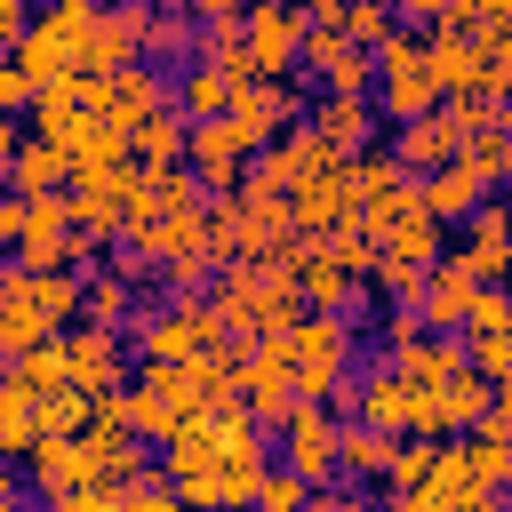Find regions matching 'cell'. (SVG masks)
<instances>
[{"label":"cell","mask_w":512,"mask_h":512,"mask_svg":"<svg viewBox=\"0 0 512 512\" xmlns=\"http://www.w3.org/2000/svg\"><path fill=\"white\" fill-rule=\"evenodd\" d=\"M296 312H304V296H296L288 256H240V264L224 272V288H216L224 336H272V328H288Z\"/></svg>","instance_id":"cell-1"},{"label":"cell","mask_w":512,"mask_h":512,"mask_svg":"<svg viewBox=\"0 0 512 512\" xmlns=\"http://www.w3.org/2000/svg\"><path fill=\"white\" fill-rule=\"evenodd\" d=\"M64 320H80V280L72 264H8L0 272V344H32L56 336Z\"/></svg>","instance_id":"cell-2"},{"label":"cell","mask_w":512,"mask_h":512,"mask_svg":"<svg viewBox=\"0 0 512 512\" xmlns=\"http://www.w3.org/2000/svg\"><path fill=\"white\" fill-rule=\"evenodd\" d=\"M264 344L280 352V368H288V384H296L304 400H328V392L344 384V352H352V328H344L336 312L304 304V312H296L288 328H272Z\"/></svg>","instance_id":"cell-3"},{"label":"cell","mask_w":512,"mask_h":512,"mask_svg":"<svg viewBox=\"0 0 512 512\" xmlns=\"http://www.w3.org/2000/svg\"><path fill=\"white\" fill-rule=\"evenodd\" d=\"M368 64H376V104L392 112V120H408V112H432L440 104V72H432V56H424V40H408V32H384L376 48H368Z\"/></svg>","instance_id":"cell-4"},{"label":"cell","mask_w":512,"mask_h":512,"mask_svg":"<svg viewBox=\"0 0 512 512\" xmlns=\"http://www.w3.org/2000/svg\"><path fill=\"white\" fill-rule=\"evenodd\" d=\"M224 120H232L248 144H264V136H280V128L304 120V96L288 88V72H240L232 96H224Z\"/></svg>","instance_id":"cell-5"},{"label":"cell","mask_w":512,"mask_h":512,"mask_svg":"<svg viewBox=\"0 0 512 512\" xmlns=\"http://www.w3.org/2000/svg\"><path fill=\"white\" fill-rule=\"evenodd\" d=\"M296 40H304V8L296 0H240V56H248V72H296Z\"/></svg>","instance_id":"cell-6"},{"label":"cell","mask_w":512,"mask_h":512,"mask_svg":"<svg viewBox=\"0 0 512 512\" xmlns=\"http://www.w3.org/2000/svg\"><path fill=\"white\" fill-rule=\"evenodd\" d=\"M72 256H88V232L64 216V192H24L16 264H72Z\"/></svg>","instance_id":"cell-7"},{"label":"cell","mask_w":512,"mask_h":512,"mask_svg":"<svg viewBox=\"0 0 512 512\" xmlns=\"http://www.w3.org/2000/svg\"><path fill=\"white\" fill-rule=\"evenodd\" d=\"M448 440H456V432H448ZM488 496H496V488L472 480L464 448H432V464H424V480L400 496V512H488Z\"/></svg>","instance_id":"cell-8"},{"label":"cell","mask_w":512,"mask_h":512,"mask_svg":"<svg viewBox=\"0 0 512 512\" xmlns=\"http://www.w3.org/2000/svg\"><path fill=\"white\" fill-rule=\"evenodd\" d=\"M216 344H224V320L200 296H184V304L144 320V360H192V352H216Z\"/></svg>","instance_id":"cell-9"},{"label":"cell","mask_w":512,"mask_h":512,"mask_svg":"<svg viewBox=\"0 0 512 512\" xmlns=\"http://www.w3.org/2000/svg\"><path fill=\"white\" fill-rule=\"evenodd\" d=\"M280 440H288V472L304 480V488H320L328 472H336V416L320 408V400H288V416H280Z\"/></svg>","instance_id":"cell-10"},{"label":"cell","mask_w":512,"mask_h":512,"mask_svg":"<svg viewBox=\"0 0 512 512\" xmlns=\"http://www.w3.org/2000/svg\"><path fill=\"white\" fill-rule=\"evenodd\" d=\"M248 152H256V144H248V136H240L224 112H208V120H184V160L200 168V184H208V192H232Z\"/></svg>","instance_id":"cell-11"},{"label":"cell","mask_w":512,"mask_h":512,"mask_svg":"<svg viewBox=\"0 0 512 512\" xmlns=\"http://www.w3.org/2000/svg\"><path fill=\"white\" fill-rule=\"evenodd\" d=\"M296 64H312V80H320L328 96H368V80H376L368 48H352L344 32H304V40H296Z\"/></svg>","instance_id":"cell-12"},{"label":"cell","mask_w":512,"mask_h":512,"mask_svg":"<svg viewBox=\"0 0 512 512\" xmlns=\"http://www.w3.org/2000/svg\"><path fill=\"white\" fill-rule=\"evenodd\" d=\"M232 392H240V408H248V424H280L288 416V400H296V384H288V368H280V352L256 336V352L248 360H232Z\"/></svg>","instance_id":"cell-13"},{"label":"cell","mask_w":512,"mask_h":512,"mask_svg":"<svg viewBox=\"0 0 512 512\" xmlns=\"http://www.w3.org/2000/svg\"><path fill=\"white\" fill-rule=\"evenodd\" d=\"M64 376H72L80 392H112V384H128V376H120V328H104V320L64 328Z\"/></svg>","instance_id":"cell-14"},{"label":"cell","mask_w":512,"mask_h":512,"mask_svg":"<svg viewBox=\"0 0 512 512\" xmlns=\"http://www.w3.org/2000/svg\"><path fill=\"white\" fill-rule=\"evenodd\" d=\"M96 104H104L112 120H144V112L168 104V80H160L144 56H128V64H112V72H96Z\"/></svg>","instance_id":"cell-15"},{"label":"cell","mask_w":512,"mask_h":512,"mask_svg":"<svg viewBox=\"0 0 512 512\" xmlns=\"http://www.w3.org/2000/svg\"><path fill=\"white\" fill-rule=\"evenodd\" d=\"M456 144H464L456 112H440V104H432V112H408V120H400V136H392V160H400L408 176H424V168H440Z\"/></svg>","instance_id":"cell-16"},{"label":"cell","mask_w":512,"mask_h":512,"mask_svg":"<svg viewBox=\"0 0 512 512\" xmlns=\"http://www.w3.org/2000/svg\"><path fill=\"white\" fill-rule=\"evenodd\" d=\"M368 128H376V104H368V96H328V88H320V104H312V136H320L336 160L368 152Z\"/></svg>","instance_id":"cell-17"},{"label":"cell","mask_w":512,"mask_h":512,"mask_svg":"<svg viewBox=\"0 0 512 512\" xmlns=\"http://www.w3.org/2000/svg\"><path fill=\"white\" fill-rule=\"evenodd\" d=\"M288 272H296V296L320 304V312H344V296H352V280H360V272H352L344 256H328L320 240H296V264H288Z\"/></svg>","instance_id":"cell-18"},{"label":"cell","mask_w":512,"mask_h":512,"mask_svg":"<svg viewBox=\"0 0 512 512\" xmlns=\"http://www.w3.org/2000/svg\"><path fill=\"white\" fill-rule=\"evenodd\" d=\"M384 368H400L408 384H440V376H456V368H464V344H456V328H440V336L408 328V336L392 344V360H384Z\"/></svg>","instance_id":"cell-19"},{"label":"cell","mask_w":512,"mask_h":512,"mask_svg":"<svg viewBox=\"0 0 512 512\" xmlns=\"http://www.w3.org/2000/svg\"><path fill=\"white\" fill-rule=\"evenodd\" d=\"M0 176H8V192H56V184L72 176V160H64V144H56V136H40V128H32V136H16V152H8V168H0Z\"/></svg>","instance_id":"cell-20"},{"label":"cell","mask_w":512,"mask_h":512,"mask_svg":"<svg viewBox=\"0 0 512 512\" xmlns=\"http://www.w3.org/2000/svg\"><path fill=\"white\" fill-rule=\"evenodd\" d=\"M480 192H488V184H480V168H472L464 152H448V160H440V168H424V184H416V200H424L440 224H456Z\"/></svg>","instance_id":"cell-21"},{"label":"cell","mask_w":512,"mask_h":512,"mask_svg":"<svg viewBox=\"0 0 512 512\" xmlns=\"http://www.w3.org/2000/svg\"><path fill=\"white\" fill-rule=\"evenodd\" d=\"M352 408H360V424H384V432H408L416 424V384L400 376V368H376L360 392H352Z\"/></svg>","instance_id":"cell-22"},{"label":"cell","mask_w":512,"mask_h":512,"mask_svg":"<svg viewBox=\"0 0 512 512\" xmlns=\"http://www.w3.org/2000/svg\"><path fill=\"white\" fill-rule=\"evenodd\" d=\"M128 160L136 168H184V112H144V120H128Z\"/></svg>","instance_id":"cell-23"},{"label":"cell","mask_w":512,"mask_h":512,"mask_svg":"<svg viewBox=\"0 0 512 512\" xmlns=\"http://www.w3.org/2000/svg\"><path fill=\"white\" fill-rule=\"evenodd\" d=\"M464 224H472V240H464V256H456V264H464L472 280H496V272H504V208L480 192V200L464 208Z\"/></svg>","instance_id":"cell-24"},{"label":"cell","mask_w":512,"mask_h":512,"mask_svg":"<svg viewBox=\"0 0 512 512\" xmlns=\"http://www.w3.org/2000/svg\"><path fill=\"white\" fill-rule=\"evenodd\" d=\"M392 440H400V432H384V424H336V472L384 480V464H392Z\"/></svg>","instance_id":"cell-25"},{"label":"cell","mask_w":512,"mask_h":512,"mask_svg":"<svg viewBox=\"0 0 512 512\" xmlns=\"http://www.w3.org/2000/svg\"><path fill=\"white\" fill-rule=\"evenodd\" d=\"M224 96H232V72H224V64H208V56H192V72L176 80V104H184V120H208V112H224Z\"/></svg>","instance_id":"cell-26"},{"label":"cell","mask_w":512,"mask_h":512,"mask_svg":"<svg viewBox=\"0 0 512 512\" xmlns=\"http://www.w3.org/2000/svg\"><path fill=\"white\" fill-rule=\"evenodd\" d=\"M32 440H40L32 392H24V384H0V456H32Z\"/></svg>","instance_id":"cell-27"},{"label":"cell","mask_w":512,"mask_h":512,"mask_svg":"<svg viewBox=\"0 0 512 512\" xmlns=\"http://www.w3.org/2000/svg\"><path fill=\"white\" fill-rule=\"evenodd\" d=\"M456 152H464V160L480 168V184H488V192H496V184H504V168H512V144H504V120H488V128H472V136H464Z\"/></svg>","instance_id":"cell-28"},{"label":"cell","mask_w":512,"mask_h":512,"mask_svg":"<svg viewBox=\"0 0 512 512\" xmlns=\"http://www.w3.org/2000/svg\"><path fill=\"white\" fill-rule=\"evenodd\" d=\"M464 368H480L488 384L512 376V336L504 328H464Z\"/></svg>","instance_id":"cell-29"},{"label":"cell","mask_w":512,"mask_h":512,"mask_svg":"<svg viewBox=\"0 0 512 512\" xmlns=\"http://www.w3.org/2000/svg\"><path fill=\"white\" fill-rule=\"evenodd\" d=\"M456 448H464V464H472V480H480V488H504V480H512V448H504V440L472 432V440H456Z\"/></svg>","instance_id":"cell-30"},{"label":"cell","mask_w":512,"mask_h":512,"mask_svg":"<svg viewBox=\"0 0 512 512\" xmlns=\"http://www.w3.org/2000/svg\"><path fill=\"white\" fill-rule=\"evenodd\" d=\"M384 32H392V8L384 0H344V40L352 48H376Z\"/></svg>","instance_id":"cell-31"},{"label":"cell","mask_w":512,"mask_h":512,"mask_svg":"<svg viewBox=\"0 0 512 512\" xmlns=\"http://www.w3.org/2000/svg\"><path fill=\"white\" fill-rule=\"evenodd\" d=\"M80 312H88V320H104V328H120V312H128V280L112 272V280H96V288H80Z\"/></svg>","instance_id":"cell-32"},{"label":"cell","mask_w":512,"mask_h":512,"mask_svg":"<svg viewBox=\"0 0 512 512\" xmlns=\"http://www.w3.org/2000/svg\"><path fill=\"white\" fill-rule=\"evenodd\" d=\"M304 496H312V488H304L296 472H264V480H256V504H264V512H296Z\"/></svg>","instance_id":"cell-33"},{"label":"cell","mask_w":512,"mask_h":512,"mask_svg":"<svg viewBox=\"0 0 512 512\" xmlns=\"http://www.w3.org/2000/svg\"><path fill=\"white\" fill-rule=\"evenodd\" d=\"M24 104H32V72L16 56H0V112H24Z\"/></svg>","instance_id":"cell-34"},{"label":"cell","mask_w":512,"mask_h":512,"mask_svg":"<svg viewBox=\"0 0 512 512\" xmlns=\"http://www.w3.org/2000/svg\"><path fill=\"white\" fill-rule=\"evenodd\" d=\"M144 48H160V56H168V48H184V24H176V16H152V8H144Z\"/></svg>","instance_id":"cell-35"},{"label":"cell","mask_w":512,"mask_h":512,"mask_svg":"<svg viewBox=\"0 0 512 512\" xmlns=\"http://www.w3.org/2000/svg\"><path fill=\"white\" fill-rule=\"evenodd\" d=\"M16 232H24V192H0V256H16Z\"/></svg>","instance_id":"cell-36"},{"label":"cell","mask_w":512,"mask_h":512,"mask_svg":"<svg viewBox=\"0 0 512 512\" xmlns=\"http://www.w3.org/2000/svg\"><path fill=\"white\" fill-rule=\"evenodd\" d=\"M16 24H24V8H16V0H0V56L16 48Z\"/></svg>","instance_id":"cell-37"},{"label":"cell","mask_w":512,"mask_h":512,"mask_svg":"<svg viewBox=\"0 0 512 512\" xmlns=\"http://www.w3.org/2000/svg\"><path fill=\"white\" fill-rule=\"evenodd\" d=\"M16 136H24V128H16V112H0V168H8V152H16Z\"/></svg>","instance_id":"cell-38"},{"label":"cell","mask_w":512,"mask_h":512,"mask_svg":"<svg viewBox=\"0 0 512 512\" xmlns=\"http://www.w3.org/2000/svg\"><path fill=\"white\" fill-rule=\"evenodd\" d=\"M392 8H400V16H424V24L440 16V0H392Z\"/></svg>","instance_id":"cell-39"},{"label":"cell","mask_w":512,"mask_h":512,"mask_svg":"<svg viewBox=\"0 0 512 512\" xmlns=\"http://www.w3.org/2000/svg\"><path fill=\"white\" fill-rule=\"evenodd\" d=\"M8 504H16V480H8V472H0V512H8Z\"/></svg>","instance_id":"cell-40"},{"label":"cell","mask_w":512,"mask_h":512,"mask_svg":"<svg viewBox=\"0 0 512 512\" xmlns=\"http://www.w3.org/2000/svg\"><path fill=\"white\" fill-rule=\"evenodd\" d=\"M0 384H8V344H0Z\"/></svg>","instance_id":"cell-41"},{"label":"cell","mask_w":512,"mask_h":512,"mask_svg":"<svg viewBox=\"0 0 512 512\" xmlns=\"http://www.w3.org/2000/svg\"><path fill=\"white\" fill-rule=\"evenodd\" d=\"M152 8H176V0H152Z\"/></svg>","instance_id":"cell-42"},{"label":"cell","mask_w":512,"mask_h":512,"mask_svg":"<svg viewBox=\"0 0 512 512\" xmlns=\"http://www.w3.org/2000/svg\"><path fill=\"white\" fill-rule=\"evenodd\" d=\"M16 8H40V0H16Z\"/></svg>","instance_id":"cell-43"},{"label":"cell","mask_w":512,"mask_h":512,"mask_svg":"<svg viewBox=\"0 0 512 512\" xmlns=\"http://www.w3.org/2000/svg\"><path fill=\"white\" fill-rule=\"evenodd\" d=\"M96 8H112V0H96Z\"/></svg>","instance_id":"cell-44"}]
</instances>
